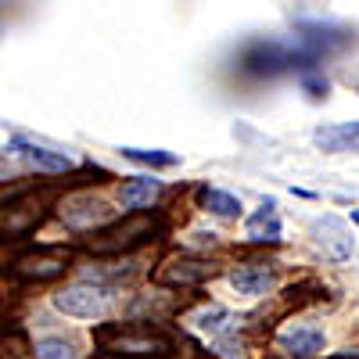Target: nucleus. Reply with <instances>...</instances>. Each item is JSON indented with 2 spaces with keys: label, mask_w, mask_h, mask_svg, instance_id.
Here are the masks:
<instances>
[{
  "label": "nucleus",
  "mask_w": 359,
  "mask_h": 359,
  "mask_svg": "<svg viewBox=\"0 0 359 359\" xmlns=\"http://www.w3.org/2000/svg\"><path fill=\"white\" fill-rule=\"evenodd\" d=\"M313 237H316V245L323 248V255H331V259H348L352 255V233L348 226L338 219V216H323L313 223Z\"/></svg>",
  "instance_id": "7"
},
{
  "label": "nucleus",
  "mask_w": 359,
  "mask_h": 359,
  "mask_svg": "<svg viewBox=\"0 0 359 359\" xmlns=\"http://www.w3.org/2000/svg\"><path fill=\"white\" fill-rule=\"evenodd\" d=\"M277 341L291 359H316L323 352V331L316 323H294L287 331H280Z\"/></svg>",
  "instance_id": "6"
},
{
  "label": "nucleus",
  "mask_w": 359,
  "mask_h": 359,
  "mask_svg": "<svg viewBox=\"0 0 359 359\" xmlns=\"http://www.w3.org/2000/svg\"><path fill=\"white\" fill-rule=\"evenodd\" d=\"M194 331H201V334H208V341H219V338H230L233 331H237V320L223 309V306H208V309H201L194 320Z\"/></svg>",
  "instance_id": "11"
},
{
  "label": "nucleus",
  "mask_w": 359,
  "mask_h": 359,
  "mask_svg": "<svg viewBox=\"0 0 359 359\" xmlns=\"http://www.w3.org/2000/svg\"><path fill=\"white\" fill-rule=\"evenodd\" d=\"M97 341L118 355H162V352H169V341L144 331V327H108V331L97 334Z\"/></svg>",
  "instance_id": "3"
},
{
  "label": "nucleus",
  "mask_w": 359,
  "mask_h": 359,
  "mask_svg": "<svg viewBox=\"0 0 359 359\" xmlns=\"http://www.w3.org/2000/svg\"><path fill=\"white\" fill-rule=\"evenodd\" d=\"M352 223L359 226V208H352Z\"/></svg>",
  "instance_id": "19"
},
{
  "label": "nucleus",
  "mask_w": 359,
  "mask_h": 359,
  "mask_svg": "<svg viewBox=\"0 0 359 359\" xmlns=\"http://www.w3.org/2000/svg\"><path fill=\"white\" fill-rule=\"evenodd\" d=\"M277 284V273L269 266H259V262H248V266H237L230 273V287L245 298H259L266 291H273Z\"/></svg>",
  "instance_id": "9"
},
{
  "label": "nucleus",
  "mask_w": 359,
  "mask_h": 359,
  "mask_svg": "<svg viewBox=\"0 0 359 359\" xmlns=\"http://www.w3.org/2000/svg\"><path fill=\"white\" fill-rule=\"evenodd\" d=\"M201 205L212 216H219V219H237V216H241V201H237L233 194H226V191H216V187L201 191Z\"/></svg>",
  "instance_id": "15"
},
{
  "label": "nucleus",
  "mask_w": 359,
  "mask_h": 359,
  "mask_svg": "<svg viewBox=\"0 0 359 359\" xmlns=\"http://www.w3.org/2000/svg\"><path fill=\"white\" fill-rule=\"evenodd\" d=\"M8 151H11L15 158H22L29 169H36V172H65V169L72 165V158H69L65 151H50V147L29 140V137H11Z\"/></svg>",
  "instance_id": "4"
},
{
  "label": "nucleus",
  "mask_w": 359,
  "mask_h": 359,
  "mask_svg": "<svg viewBox=\"0 0 359 359\" xmlns=\"http://www.w3.org/2000/svg\"><path fill=\"white\" fill-rule=\"evenodd\" d=\"M212 273V266H201V262H176V269H165L162 280L165 284H194L201 277Z\"/></svg>",
  "instance_id": "16"
},
{
  "label": "nucleus",
  "mask_w": 359,
  "mask_h": 359,
  "mask_svg": "<svg viewBox=\"0 0 359 359\" xmlns=\"http://www.w3.org/2000/svg\"><path fill=\"white\" fill-rule=\"evenodd\" d=\"M306 65H316V54L306 50V54H294L273 40H259V43H248L245 54H241V72L248 76H277L284 69H306Z\"/></svg>",
  "instance_id": "1"
},
{
  "label": "nucleus",
  "mask_w": 359,
  "mask_h": 359,
  "mask_svg": "<svg viewBox=\"0 0 359 359\" xmlns=\"http://www.w3.org/2000/svg\"><path fill=\"white\" fill-rule=\"evenodd\" d=\"M248 241H280V219H277V205L266 201L259 212L248 219Z\"/></svg>",
  "instance_id": "13"
},
{
  "label": "nucleus",
  "mask_w": 359,
  "mask_h": 359,
  "mask_svg": "<svg viewBox=\"0 0 359 359\" xmlns=\"http://www.w3.org/2000/svg\"><path fill=\"white\" fill-rule=\"evenodd\" d=\"M54 306L62 309L65 316H76V320H101L108 313V306H111V294L101 284L79 280V284H69L65 291H57Z\"/></svg>",
  "instance_id": "2"
},
{
  "label": "nucleus",
  "mask_w": 359,
  "mask_h": 359,
  "mask_svg": "<svg viewBox=\"0 0 359 359\" xmlns=\"http://www.w3.org/2000/svg\"><path fill=\"white\" fill-rule=\"evenodd\" d=\"M162 194V184L155 176H133L123 184V191H118V201H123V208H130V212H137V208H147L155 198Z\"/></svg>",
  "instance_id": "10"
},
{
  "label": "nucleus",
  "mask_w": 359,
  "mask_h": 359,
  "mask_svg": "<svg viewBox=\"0 0 359 359\" xmlns=\"http://www.w3.org/2000/svg\"><path fill=\"white\" fill-rule=\"evenodd\" d=\"M316 144L323 151H359V123H338V126H320Z\"/></svg>",
  "instance_id": "12"
},
{
  "label": "nucleus",
  "mask_w": 359,
  "mask_h": 359,
  "mask_svg": "<svg viewBox=\"0 0 359 359\" xmlns=\"http://www.w3.org/2000/svg\"><path fill=\"white\" fill-rule=\"evenodd\" d=\"M123 155L133 158V162H144V165H176V155L172 151H144V147H123Z\"/></svg>",
  "instance_id": "18"
},
{
  "label": "nucleus",
  "mask_w": 359,
  "mask_h": 359,
  "mask_svg": "<svg viewBox=\"0 0 359 359\" xmlns=\"http://www.w3.org/2000/svg\"><path fill=\"white\" fill-rule=\"evenodd\" d=\"M33 359H76V345L65 338H43L33 345Z\"/></svg>",
  "instance_id": "17"
},
{
  "label": "nucleus",
  "mask_w": 359,
  "mask_h": 359,
  "mask_svg": "<svg viewBox=\"0 0 359 359\" xmlns=\"http://www.w3.org/2000/svg\"><path fill=\"white\" fill-rule=\"evenodd\" d=\"M15 273L25 280H50L57 273H65V255L54 252V248H40V252H29L15 262Z\"/></svg>",
  "instance_id": "8"
},
{
  "label": "nucleus",
  "mask_w": 359,
  "mask_h": 359,
  "mask_svg": "<svg viewBox=\"0 0 359 359\" xmlns=\"http://www.w3.org/2000/svg\"><path fill=\"white\" fill-rule=\"evenodd\" d=\"M302 40H306V47L320 57V50H334V47H345L352 36L348 33H341V29H331V25H302Z\"/></svg>",
  "instance_id": "14"
},
{
  "label": "nucleus",
  "mask_w": 359,
  "mask_h": 359,
  "mask_svg": "<svg viewBox=\"0 0 359 359\" xmlns=\"http://www.w3.org/2000/svg\"><path fill=\"white\" fill-rule=\"evenodd\" d=\"M62 219L76 230H90L104 219H111V208L104 198H94V194H72L65 205H62Z\"/></svg>",
  "instance_id": "5"
}]
</instances>
